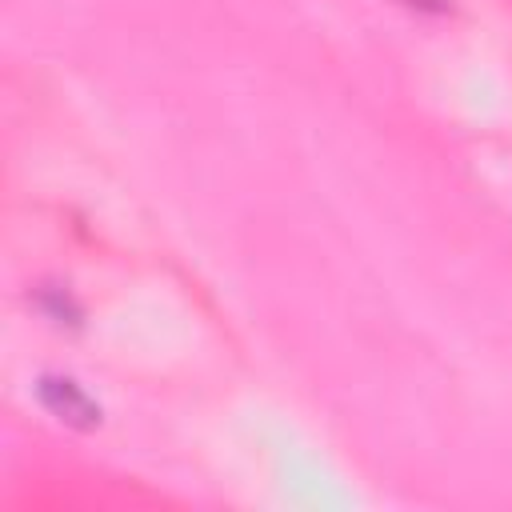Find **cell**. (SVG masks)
<instances>
[{
    "instance_id": "cell-2",
    "label": "cell",
    "mask_w": 512,
    "mask_h": 512,
    "mask_svg": "<svg viewBox=\"0 0 512 512\" xmlns=\"http://www.w3.org/2000/svg\"><path fill=\"white\" fill-rule=\"evenodd\" d=\"M36 308L56 324V328H76L80 324V304L64 284H40L36 288Z\"/></svg>"
},
{
    "instance_id": "cell-1",
    "label": "cell",
    "mask_w": 512,
    "mask_h": 512,
    "mask_svg": "<svg viewBox=\"0 0 512 512\" xmlns=\"http://www.w3.org/2000/svg\"><path fill=\"white\" fill-rule=\"evenodd\" d=\"M36 392H40V404L56 416V420H64V424H72V428H96L100 424V404L92 400V392L80 384V380H72L68 372H44L40 380H36Z\"/></svg>"
}]
</instances>
